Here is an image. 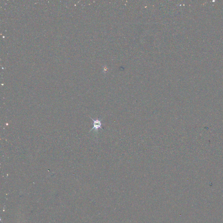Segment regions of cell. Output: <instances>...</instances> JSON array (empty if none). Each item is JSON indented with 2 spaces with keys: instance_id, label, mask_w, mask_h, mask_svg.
<instances>
[{
  "instance_id": "obj_1",
  "label": "cell",
  "mask_w": 223,
  "mask_h": 223,
  "mask_svg": "<svg viewBox=\"0 0 223 223\" xmlns=\"http://www.w3.org/2000/svg\"><path fill=\"white\" fill-rule=\"evenodd\" d=\"M90 118L91 119H92V120H93V128L90 130V132H91V131H92L93 130H95V132H96V133H98V130H99V129H101L103 130V129L102 128V119H94L91 117H90Z\"/></svg>"
}]
</instances>
